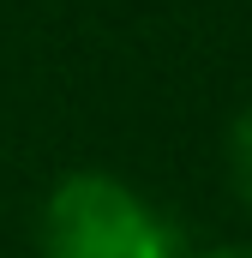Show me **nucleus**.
Segmentation results:
<instances>
[{
    "label": "nucleus",
    "mask_w": 252,
    "mask_h": 258,
    "mask_svg": "<svg viewBox=\"0 0 252 258\" xmlns=\"http://www.w3.org/2000/svg\"><path fill=\"white\" fill-rule=\"evenodd\" d=\"M42 258H180V228L120 174L78 168L42 204Z\"/></svg>",
    "instance_id": "nucleus-1"
},
{
    "label": "nucleus",
    "mask_w": 252,
    "mask_h": 258,
    "mask_svg": "<svg viewBox=\"0 0 252 258\" xmlns=\"http://www.w3.org/2000/svg\"><path fill=\"white\" fill-rule=\"evenodd\" d=\"M228 174H234V186H240V198H246V210H252V108L228 132Z\"/></svg>",
    "instance_id": "nucleus-2"
},
{
    "label": "nucleus",
    "mask_w": 252,
    "mask_h": 258,
    "mask_svg": "<svg viewBox=\"0 0 252 258\" xmlns=\"http://www.w3.org/2000/svg\"><path fill=\"white\" fill-rule=\"evenodd\" d=\"M192 258H252V240H240V246H210V252H192Z\"/></svg>",
    "instance_id": "nucleus-3"
}]
</instances>
